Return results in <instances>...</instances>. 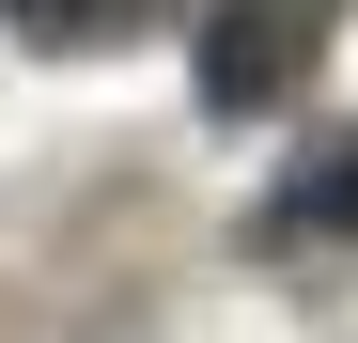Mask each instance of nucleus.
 I'll use <instances>...</instances> for the list:
<instances>
[{
	"instance_id": "obj_3",
	"label": "nucleus",
	"mask_w": 358,
	"mask_h": 343,
	"mask_svg": "<svg viewBox=\"0 0 358 343\" xmlns=\"http://www.w3.org/2000/svg\"><path fill=\"white\" fill-rule=\"evenodd\" d=\"M141 16H171V0H0V31H31V47H109Z\"/></svg>"
},
{
	"instance_id": "obj_2",
	"label": "nucleus",
	"mask_w": 358,
	"mask_h": 343,
	"mask_svg": "<svg viewBox=\"0 0 358 343\" xmlns=\"http://www.w3.org/2000/svg\"><path fill=\"white\" fill-rule=\"evenodd\" d=\"M280 234H358V125L296 156V188H280Z\"/></svg>"
},
{
	"instance_id": "obj_1",
	"label": "nucleus",
	"mask_w": 358,
	"mask_h": 343,
	"mask_svg": "<svg viewBox=\"0 0 358 343\" xmlns=\"http://www.w3.org/2000/svg\"><path fill=\"white\" fill-rule=\"evenodd\" d=\"M327 31H343V0H218L203 16V125H265V109H296V78L327 63Z\"/></svg>"
}]
</instances>
